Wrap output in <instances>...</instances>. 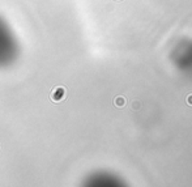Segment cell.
Masks as SVG:
<instances>
[{"label": "cell", "mask_w": 192, "mask_h": 187, "mask_svg": "<svg viewBox=\"0 0 192 187\" xmlns=\"http://www.w3.org/2000/svg\"><path fill=\"white\" fill-rule=\"evenodd\" d=\"M67 97V89L64 86H56L51 90V94H50V98L52 102H62L64 101Z\"/></svg>", "instance_id": "obj_1"}, {"label": "cell", "mask_w": 192, "mask_h": 187, "mask_svg": "<svg viewBox=\"0 0 192 187\" xmlns=\"http://www.w3.org/2000/svg\"><path fill=\"white\" fill-rule=\"evenodd\" d=\"M127 104V99L123 97V96H119V97H116L114 99V105L116 107H124Z\"/></svg>", "instance_id": "obj_2"}, {"label": "cell", "mask_w": 192, "mask_h": 187, "mask_svg": "<svg viewBox=\"0 0 192 187\" xmlns=\"http://www.w3.org/2000/svg\"><path fill=\"white\" fill-rule=\"evenodd\" d=\"M131 107L133 109V110H140V107H141V102L139 101V99H133L132 104H131Z\"/></svg>", "instance_id": "obj_3"}, {"label": "cell", "mask_w": 192, "mask_h": 187, "mask_svg": "<svg viewBox=\"0 0 192 187\" xmlns=\"http://www.w3.org/2000/svg\"><path fill=\"white\" fill-rule=\"evenodd\" d=\"M186 101H187V105L192 106V94H188V96H187V99H186Z\"/></svg>", "instance_id": "obj_4"}]
</instances>
